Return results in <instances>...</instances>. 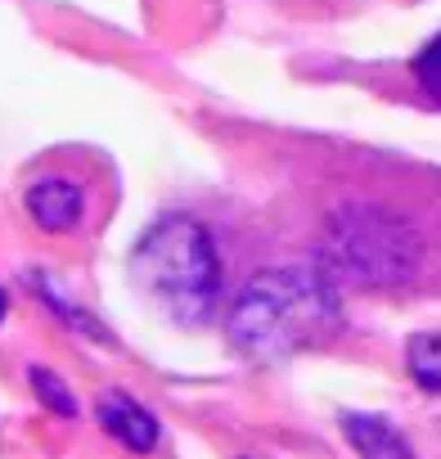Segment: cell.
Wrapping results in <instances>:
<instances>
[{
	"label": "cell",
	"instance_id": "cell-4",
	"mask_svg": "<svg viewBox=\"0 0 441 459\" xmlns=\"http://www.w3.org/2000/svg\"><path fill=\"white\" fill-rule=\"evenodd\" d=\"M99 423L122 441V446H135V450H149L158 441V423L126 396H104L99 401Z\"/></svg>",
	"mask_w": 441,
	"mask_h": 459
},
{
	"label": "cell",
	"instance_id": "cell-1",
	"mask_svg": "<svg viewBox=\"0 0 441 459\" xmlns=\"http://www.w3.org/2000/svg\"><path fill=\"white\" fill-rule=\"evenodd\" d=\"M135 284L171 316V320H203L220 293V266L207 230L194 221H162L149 230L144 244L131 253Z\"/></svg>",
	"mask_w": 441,
	"mask_h": 459
},
{
	"label": "cell",
	"instance_id": "cell-2",
	"mask_svg": "<svg viewBox=\"0 0 441 459\" xmlns=\"http://www.w3.org/2000/svg\"><path fill=\"white\" fill-rule=\"evenodd\" d=\"M333 320H338L333 293L316 275L284 271V275H262L239 293L230 311V333L239 347L257 356H280L316 342Z\"/></svg>",
	"mask_w": 441,
	"mask_h": 459
},
{
	"label": "cell",
	"instance_id": "cell-5",
	"mask_svg": "<svg viewBox=\"0 0 441 459\" xmlns=\"http://www.w3.org/2000/svg\"><path fill=\"white\" fill-rule=\"evenodd\" d=\"M410 369H414V378H419L423 387L441 392V338H437V333L410 342Z\"/></svg>",
	"mask_w": 441,
	"mask_h": 459
},
{
	"label": "cell",
	"instance_id": "cell-8",
	"mask_svg": "<svg viewBox=\"0 0 441 459\" xmlns=\"http://www.w3.org/2000/svg\"><path fill=\"white\" fill-rule=\"evenodd\" d=\"M0 316H5V298H0Z\"/></svg>",
	"mask_w": 441,
	"mask_h": 459
},
{
	"label": "cell",
	"instance_id": "cell-3",
	"mask_svg": "<svg viewBox=\"0 0 441 459\" xmlns=\"http://www.w3.org/2000/svg\"><path fill=\"white\" fill-rule=\"evenodd\" d=\"M28 212L46 235H73L86 221L91 203H86V180L73 171H41L28 185Z\"/></svg>",
	"mask_w": 441,
	"mask_h": 459
},
{
	"label": "cell",
	"instance_id": "cell-7",
	"mask_svg": "<svg viewBox=\"0 0 441 459\" xmlns=\"http://www.w3.org/2000/svg\"><path fill=\"white\" fill-rule=\"evenodd\" d=\"M32 383H37V392H41V396H46L55 410H64V414H73V410H77V405H73V396H68V392H64V387H59V383H55L46 369H32Z\"/></svg>",
	"mask_w": 441,
	"mask_h": 459
},
{
	"label": "cell",
	"instance_id": "cell-6",
	"mask_svg": "<svg viewBox=\"0 0 441 459\" xmlns=\"http://www.w3.org/2000/svg\"><path fill=\"white\" fill-rule=\"evenodd\" d=\"M414 82H419V91L441 108V37H432V41L419 50V59H414Z\"/></svg>",
	"mask_w": 441,
	"mask_h": 459
}]
</instances>
